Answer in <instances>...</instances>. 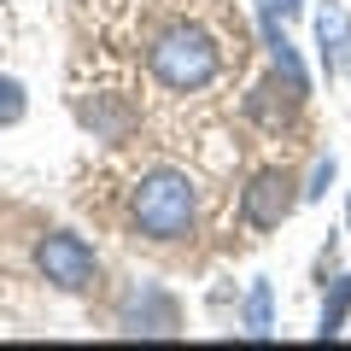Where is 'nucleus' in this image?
Returning <instances> with one entry per match:
<instances>
[{"label":"nucleus","instance_id":"9b49d317","mask_svg":"<svg viewBox=\"0 0 351 351\" xmlns=\"http://www.w3.org/2000/svg\"><path fill=\"white\" fill-rule=\"evenodd\" d=\"M328 182H334V158H316V170H311V188H304V199H322V193H328Z\"/></svg>","mask_w":351,"mask_h":351},{"label":"nucleus","instance_id":"1a4fd4ad","mask_svg":"<svg viewBox=\"0 0 351 351\" xmlns=\"http://www.w3.org/2000/svg\"><path fill=\"white\" fill-rule=\"evenodd\" d=\"M246 334H269V281H258L252 287V304H246Z\"/></svg>","mask_w":351,"mask_h":351},{"label":"nucleus","instance_id":"f8f14e48","mask_svg":"<svg viewBox=\"0 0 351 351\" xmlns=\"http://www.w3.org/2000/svg\"><path fill=\"white\" fill-rule=\"evenodd\" d=\"M269 6H276V12H293V6H299V0H269Z\"/></svg>","mask_w":351,"mask_h":351},{"label":"nucleus","instance_id":"f03ea898","mask_svg":"<svg viewBox=\"0 0 351 351\" xmlns=\"http://www.w3.org/2000/svg\"><path fill=\"white\" fill-rule=\"evenodd\" d=\"M193 211H199V199H193V182L182 170H152L135 188V223L152 240H182L193 228Z\"/></svg>","mask_w":351,"mask_h":351},{"label":"nucleus","instance_id":"6e6552de","mask_svg":"<svg viewBox=\"0 0 351 351\" xmlns=\"http://www.w3.org/2000/svg\"><path fill=\"white\" fill-rule=\"evenodd\" d=\"M346 311H351V276H339L334 293H328V304H322V339L346 328Z\"/></svg>","mask_w":351,"mask_h":351},{"label":"nucleus","instance_id":"20e7f679","mask_svg":"<svg viewBox=\"0 0 351 351\" xmlns=\"http://www.w3.org/2000/svg\"><path fill=\"white\" fill-rule=\"evenodd\" d=\"M293 211V182L287 170H258L252 176V188L240 193V217H246L252 228H281Z\"/></svg>","mask_w":351,"mask_h":351},{"label":"nucleus","instance_id":"7ed1b4c3","mask_svg":"<svg viewBox=\"0 0 351 351\" xmlns=\"http://www.w3.org/2000/svg\"><path fill=\"white\" fill-rule=\"evenodd\" d=\"M36 263H41V276H47L53 287H64V293H82V287L100 281V258H94V246L76 240V234H47L41 252H36Z\"/></svg>","mask_w":351,"mask_h":351},{"label":"nucleus","instance_id":"423d86ee","mask_svg":"<svg viewBox=\"0 0 351 351\" xmlns=\"http://www.w3.org/2000/svg\"><path fill=\"white\" fill-rule=\"evenodd\" d=\"M316 47H322V71L339 76L346 71V53H351V12L328 0L322 12H316Z\"/></svg>","mask_w":351,"mask_h":351},{"label":"nucleus","instance_id":"9d476101","mask_svg":"<svg viewBox=\"0 0 351 351\" xmlns=\"http://www.w3.org/2000/svg\"><path fill=\"white\" fill-rule=\"evenodd\" d=\"M24 117V88L12 76H0V123H18Z\"/></svg>","mask_w":351,"mask_h":351},{"label":"nucleus","instance_id":"0eeeda50","mask_svg":"<svg viewBox=\"0 0 351 351\" xmlns=\"http://www.w3.org/2000/svg\"><path fill=\"white\" fill-rule=\"evenodd\" d=\"M263 41H269V59H276V71L287 76V82L311 88V82H304V64H299V53H293V41H287V29L276 24V12H269V6H263Z\"/></svg>","mask_w":351,"mask_h":351},{"label":"nucleus","instance_id":"39448f33","mask_svg":"<svg viewBox=\"0 0 351 351\" xmlns=\"http://www.w3.org/2000/svg\"><path fill=\"white\" fill-rule=\"evenodd\" d=\"M123 328H129V334H176V299H170L164 287H152V281L129 287V299H123Z\"/></svg>","mask_w":351,"mask_h":351},{"label":"nucleus","instance_id":"f257e3e1","mask_svg":"<svg viewBox=\"0 0 351 351\" xmlns=\"http://www.w3.org/2000/svg\"><path fill=\"white\" fill-rule=\"evenodd\" d=\"M217 71H223V53H217V41L205 36V29H193V24H176V29H164V36L152 41V76H158L164 88H176V94H193V88L217 82Z\"/></svg>","mask_w":351,"mask_h":351}]
</instances>
